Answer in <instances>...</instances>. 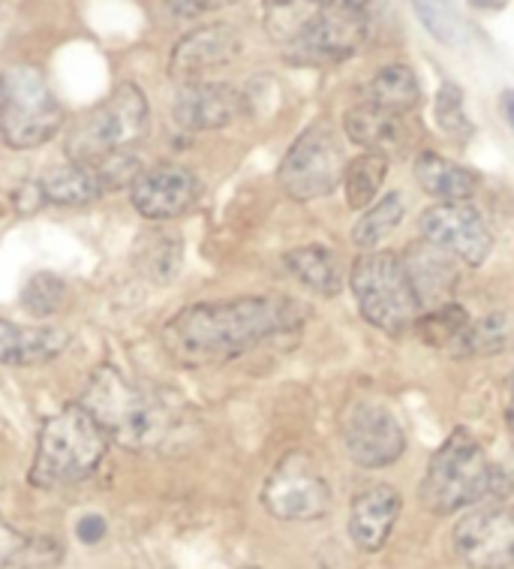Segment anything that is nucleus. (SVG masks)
<instances>
[{"label": "nucleus", "mask_w": 514, "mask_h": 569, "mask_svg": "<svg viewBox=\"0 0 514 569\" xmlns=\"http://www.w3.org/2000/svg\"><path fill=\"white\" fill-rule=\"evenodd\" d=\"M301 322L304 308L286 296L202 301L165 322L163 350L181 368H216L248 356L271 338L299 331Z\"/></svg>", "instance_id": "f257e3e1"}, {"label": "nucleus", "mask_w": 514, "mask_h": 569, "mask_svg": "<svg viewBox=\"0 0 514 569\" xmlns=\"http://www.w3.org/2000/svg\"><path fill=\"white\" fill-rule=\"evenodd\" d=\"M79 405L97 419L109 440L133 452H165L190 443V413L175 398L144 389L103 365L91 373Z\"/></svg>", "instance_id": "f03ea898"}, {"label": "nucleus", "mask_w": 514, "mask_h": 569, "mask_svg": "<svg viewBox=\"0 0 514 569\" xmlns=\"http://www.w3.org/2000/svg\"><path fill=\"white\" fill-rule=\"evenodd\" d=\"M503 470L487 458L466 428H454L436 452L422 479V503L433 516H452L482 500L496 503L508 491Z\"/></svg>", "instance_id": "7ed1b4c3"}, {"label": "nucleus", "mask_w": 514, "mask_h": 569, "mask_svg": "<svg viewBox=\"0 0 514 569\" xmlns=\"http://www.w3.org/2000/svg\"><path fill=\"white\" fill-rule=\"evenodd\" d=\"M109 452V435L82 405L63 407L42 425L33 456L31 482L37 488H67L97 473Z\"/></svg>", "instance_id": "20e7f679"}, {"label": "nucleus", "mask_w": 514, "mask_h": 569, "mask_svg": "<svg viewBox=\"0 0 514 569\" xmlns=\"http://www.w3.org/2000/svg\"><path fill=\"white\" fill-rule=\"evenodd\" d=\"M151 130V106L139 84L124 82L103 103L82 112L70 124L63 151L70 163L100 166L139 146Z\"/></svg>", "instance_id": "39448f33"}, {"label": "nucleus", "mask_w": 514, "mask_h": 569, "mask_svg": "<svg viewBox=\"0 0 514 569\" xmlns=\"http://www.w3.org/2000/svg\"><path fill=\"white\" fill-rule=\"evenodd\" d=\"M63 127V106L40 67L12 63L0 73V136L16 151L52 142Z\"/></svg>", "instance_id": "423d86ee"}, {"label": "nucleus", "mask_w": 514, "mask_h": 569, "mask_svg": "<svg viewBox=\"0 0 514 569\" xmlns=\"http://www.w3.org/2000/svg\"><path fill=\"white\" fill-rule=\"evenodd\" d=\"M350 290L361 317L385 335H403L406 329H415L422 317V301L412 290L403 259L389 250L361 253L352 262Z\"/></svg>", "instance_id": "0eeeda50"}, {"label": "nucleus", "mask_w": 514, "mask_h": 569, "mask_svg": "<svg viewBox=\"0 0 514 569\" xmlns=\"http://www.w3.org/2000/svg\"><path fill=\"white\" fill-rule=\"evenodd\" d=\"M346 166L343 136L329 118H322L289 146L278 169L280 190L295 202H316L343 184Z\"/></svg>", "instance_id": "6e6552de"}, {"label": "nucleus", "mask_w": 514, "mask_h": 569, "mask_svg": "<svg viewBox=\"0 0 514 569\" xmlns=\"http://www.w3.org/2000/svg\"><path fill=\"white\" fill-rule=\"evenodd\" d=\"M371 16L364 3H310L308 16L283 46L292 63H337L359 52Z\"/></svg>", "instance_id": "1a4fd4ad"}, {"label": "nucleus", "mask_w": 514, "mask_h": 569, "mask_svg": "<svg viewBox=\"0 0 514 569\" xmlns=\"http://www.w3.org/2000/svg\"><path fill=\"white\" fill-rule=\"evenodd\" d=\"M262 507L280 521H316L331 509V486L308 452H289L268 473Z\"/></svg>", "instance_id": "9d476101"}, {"label": "nucleus", "mask_w": 514, "mask_h": 569, "mask_svg": "<svg viewBox=\"0 0 514 569\" xmlns=\"http://www.w3.org/2000/svg\"><path fill=\"white\" fill-rule=\"evenodd\" d=\"M340 440L346 456L364 470L391 467L406 452V428L401 416L376 398H359L343 410Z\"/></svg>", "instance_id": "9b49d317"}, {"label": "nucleus", "mask_w": 514, "mask_h": 569, "mask_svg": "<svg viewBox=\"0 0 514 569\" xmlns=\"http://www.w3.org/2000/svg\"><path fill=\"white\" fill-rule=\"evenodd\" d=\"M454 555L470 569H514V507L487 503L454 525Z\"/></svg>", "instance_id": "f8f14e48"}, {"label": "nucleus", "mask_w": 514, "mask_h": 569, "mask_svg": "<svg viewBox=\"0 0 514 569\" xmlns=\"http://www.w3.org/2000/svg\"><path fill=\"white\" fill-rule=\"evenodd\" d=\"M419 232L433 248L445 250L449 257H457L466 266H484V259L494 250L491 229L470 202H436L424 208L419 218Z\"/></svg>", "instance_id": "ddd939ff"}, {"label": "nucleus", "mask_w": 514, "mask_h": 569, "mask_svg": "<svg viewBox=\"0 0 514 569\" xmlns=\"http://www.w3.org/2000/svg\"><path fill=\"white\" fill-rule=\"evenodd\" d=\"M202 184L181 163H154L130 181V199L144 220H175L195 206Z\"/></svg>", "instance_id": "4468645a"}, {"label": "nucleus", "mask_w": 514, "mask_h": 569, "mask_svg": "<svg viewBox=\"0 0 514 569\" xmlns=\"http://www.w3.org/2000/svg\"><path fill=\"white\" fill-rule=\"evenodd\" d=\"M238 52H241V37L232 24H202L175 42L169 58V73L181 84L202 82L205 73L235 61Z\"/></svg>", "instance_id": "2eb2a0df"}, {"label": "nucleus", "mask_w": 514, "mask_h": 569, "mask_svg": "<svg viewBox=\"0 0 514 569\" xmlns=\"http://www.w3.org/2000/svg\"><path fill=\"white\" fill-rule=\"evenodd\" d=\"M244 112V97L226 82H187L178 88L172 114L181 130H223Z\"/></svg>", "instance_id": "dca6fc26"}, {"label": "nucleus", "mask_w": 514, "mask_h": 569, "mask_svg": "<svg viewBox=\"0 0 514 569\" xmlns=\"http://www.w3.org/2000/svg\"><path fill=\"white\" fill-rule=\"evenodd\" d=\"M401 491L389 486V482L361 488L359 495L352 497L350 518H346V528H350V539L355 542V549L367 551V555L385 549L391 530L401 518Z\"/></svg>", "instance_id": "f3484780"}, {"label": "nucleus", "mask_w": 514, "mask_h": 569, "mask_svg": "<svg viewBox=\"0 0 514 569\" xmlns=\"http://www.w3.org/2000/svg\"><path fill=\"white\" fill-rule=\"evenodd\" d=\"M403 269L410 274L412 290L422 301V308L433 305V308H443L449 305V296L457 287V269H454L452 257L445 250L433 248L431 241H415L403 253Z\"/></svg>", "instance_id": "a211bd4d"}, {"label": "nucleus", "mask_w": 514, "mask_h": 569, "mask_svg": "<svg viewBox=\"0 0 514 569\" xmlns=\"http://www.w3.org/2000/svg\"><path fill=\"white\" fill-rule=\"evenodd\" d=\"M70 347V335L61 326H19L0 320V365H42L58 359Z\"/></svg>", "instance_id": "6ab92c4d"}, {"label": "nucleus", "mask_w": 514, "mask_h": 569, "mask_svg": "<svg viewBox=\"0 0 514 569\" xmlns=\"http://www.w3.org/2000/svg\"><path fill=\"white\" fill-rule=\"evenodd\" d=\"M343 130L350 136V142L371 154L389 157L391 151H403L410 146V124L403 121V114H391L371 103L352 106L350 112L343 114Z\"/></svg>", "instance_id": "aec40b11"}, {"label": "nucleus", "mask_w": 514, "mask_h": 569, "mask_svg": "<svg viewBox=\"0 0 514 569\" xmlns=\"http://www.w3.org/2000/svg\"><path fill=\"white\" fill-rule=\"evenodd\" d=\"M109 178L100 166L61 163L40 178V197L52 206H88L109 190Z\"/></svg>", "instance_id": "412c9836"}, {"label": "nucleus", "mask_w": 514, "mask_h": 569, "mask_svg": "<svg viewBox=\"0 0 514 569\" xmlns=\"http://www.w3.org/2000/svg\"><path fill=\"white\" fill-rule=\"evenodd\" d=\"M415 181L424 193L440 202H466L475 197L478 190V176L466 166L454 163L449 157L436 154V151H422L415 157Z\"/></svg>", "instance_id": "4be33fe9"}, {"label": "nucleus", "mask_w": 514, "mask_h": 569, "mask_svg": "<svg viewBox=\"0 0 514 569\" xmlns=\"http://www.w3.org/2000/svg\"><path fill=\"white\" fill-rule=\"evenodd\" d=\"M286 269L292 278L299 280L301 287H308L316 296L334 299L343 290V269H340V259L331 253L325 244H304V248L289 250Z\"/></svg>", "instance_id": "5701e85b"}, {"label": "nucleus", "mask_w": 514, "mask_h": 569, "mask_svg": "<svg viewBox=\"0 0 514 569\" xmlns=\"http://www.w3.org/2000/svg\"><path fill=\"white\" fill-rule=\"evenodd\" d=\"M364 103L406 118L422 103V84H419L412 67H406V63H385L367 84V100Z\"/></svg>", "instance_id": "b1692460"}, {"label": "nucleus", "mask_w": 514, "mask_h": 569, "mask_svg": "<svg viewBox=\"0 0 514 569\" xmlns=\"http://www.w3.org/2000/svg\"><path fill=\"white\" fill-rule=\"evenodd\" d=\"M403 214H406L403 193H385V197L376 199V202L361 214L359 223L352 227V244H355L361 253H373L382 241L389 239L394 229L401 227Z\"/></svg>", "instance_id": "393cba45"}, {"label": "nucleus", "mask_w": 514, "mask_h": 569, "mask_svg": "<svg viewBox=\"0 0 514 569\" xmlns=\"http://www.w3.org/2000/svg\"><path fill=\"white\" fill-rule=\"evenodd\" d=\"M391 157L385 154H364L352 157L350 166H346V176H343V193H346V206L355 208V211H367V208L376 202L382 184H385V176H389Z\"/></svg>", "instance_id": "a878e982"}, {"label": "nucleus", "mask_w": 514, "mask_h": 569, "mask_svg": "<svg viewBox=\"0 0 514 569\" xmlns=\"http://www.w3.org/2000/svg\"><path fill=\"white\" fill-rule=\"evenodd\" d=\"M514 347V313L496 311L470 322L463 338L454 343L457 356H500Z\"/></svg>", "instance_id": "bb28decb"}, {"label": "nucleus", "mask_w": 514, "mask_h": 569, "mask_svg": "<svg viewBox=\"0 0 514 569\" xmlns=\"http://www.w3.org/2000/svg\"><path fill=\"white\" fill-rule=\"evenodd\" d=\"M470 313L461 305H443V308H433V311L422 313L415 322V331L427 347H440V350H454V343L461 341L463 331L470 329Z\"/></svg>", "instance_id": "cd10ccee"}, {"label": "nucleus", "mask_w": 514, "mask_h": 569, "mask_svg": "<svg viewBox=\"0 0 514 569\" xmlns=\"http://www.w3.org/2000/svg\"><path fill=\"white\" fill-rule=\"evenodd\" d=\"M67 296H70L67 280L52 274V271H40V274H33L24 283V290H21V308L31 313V317H37V320H49V317H54L67 305Z\"/></svg>", "instance_id": "c85d7f7f"}, {"label": "nucleus", "mask_w": 514, "mask_h": 569, "mask_svg": "<svg viewBox=\"0 0 514 569\" xmlns=\"http://www.w3.org/2000/svg\"><path fill=\"white\" fill-rule=\"evenodd\" d=\"M433 114H436V124L443 130L452 142H470L473 136V121L466 118V109H463V91L454 82H443V88L436 91V106H433Z\"/></svg>", "instance_id": "c756f323"}, {"label": "nucleus", "mask_w": 514, "mask_h": 569, "mask_svg": "<svg viewBox=\"0 0 514 569\" xmlns=\"http://www.w3.org/2000/svg\"><path fill=\"white\" fill-rule=\"evenodd\" d=\"M63 558V546L54 537H28L21 542L19 555L10 569H58Z\"/></svg>", "instance_id": "7c9ffc66"}, {"label": "nucleus", "mask_w": 514, "mask_h": 569, "mask_svg": "<svg viewBox=\"0 0 514 569\" xmlns=\"http://www.w3.org/2000/svg\"><path fill=\"white\" fill-rule=\"evenodd\" d=\"M415 16L424 21V28L436 37L440 42H457L461 40V31H457V19L452 16V10L445 7H436V3H415Z\"/></svg>", "instance_id": "2f4dec72"}, {"label": "nucleus", "mask_w": 514, "mask_h": 569, "mask_svg": "<svg viewBox=\"0 0 514 569\" xmlns=\"http://www.w3.org/2000/svg\"><path fill=\"white\" fill-rule=\"evenodd\" d=\"M105 530H109V525H105V518L97 516V512H88V516H82L75 521V537H79L82 546H97V542H103Z\"/></svg>", "instance_id": "473e14b6"}, {"label": "nucleus", "mask_w": 514, "mask_h": 569, "mask_svg": "<svg viewBox=\"0 0 514 569\" xmlns=\"http://www.w3.org/2000/svg\"><path fill=\"white\" fill-rule=\"evenodd\" d=\"M21 542H24V537H21L19 530L12 528L7 518L0 516V569L12 567V560H16V555H19Z\"/></svg>", "instance_id": "72a5a7b5"}, {"label": "nucleus", "mask_w": 514, "mask_h": 569, "mask_svg": "<svg viewBox=\"0 0 514 569\" xmlns=\"http://www.w3.org/2000/svg\"><path fill=\"white\" fill-rule=\"evenodd\" d=\"M169 10L175 16H199V12L216 10V3H169Z\"/></svg>", "instance_id": "f704fd0d"}, {"label": "nucleus", "mask_w": 514, "mask_h": 569, "mask_svg": "<svg viewBox=\"0 0 514 569\" xmlns=\"http://www.w3.org/2000/svg\"><path fill=\"white\" fill-rule=\"evenodd\" d=\"M505 425L514 437V373L508 377V386H505Z\"/></svg>", "instance_id": "c9c22d12"}, {"label": "nucleus", "mask_w": 514, "mask_h": 569, "mask_svg": "<svg viewBox=\"0 0 514 569\" xmlns=\"http://www.w3.org/2000/svg\"><path fill=\"white\" fill-rule=\"evenodd\" d=\"M503 109H505V118H508V124L514 130V91H508L503 97Z\"/></svg>", "instance_id": "e433bc0d"}, {"label": "nucleus", "mask_w": 514, "mask_h": 569, "mask_svg": "<svg viewBox=\"0 0 514 569\" xmlns=\"http://www.w3.org/2000/svg\"><path fill=\"white\" fill-rule=\"evenodd\" d=\"M241 569H262V567H241Z\"/></svg>", "instance_id": "4c0bfd02"}]
</instances>
